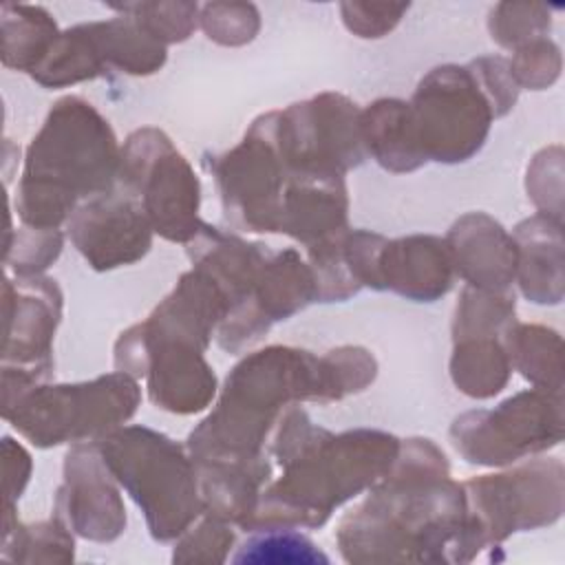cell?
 Returning a JSON list of instances; mask_svg holds the SVG:
<instances>
[{
    "instance_id": "29",
    "label": "cell",
    "mask_w": 565,
    "mask_h": 565,
    "mask_svg": "<svg viewBox=\"0 0 565 565\" xmlns=\"http://www.w3.org/2000/svg\"><path fill=\"white\" fill-rule=\"evenodd\" d=\"M234 547V532L227 521L205 514L192 523L174 543L172 563H225Z\"/></svg>"
},
{
    "instance_id": "17",
    "label": "cell",
    "mask_w": 565,
    "mask_h": 565,
    "mask_svg": "<svg viewBox=\"0 0 565 565\" xmlns=\"http://www.w3.org/2000/svg\"><path fill=\"white\" fill-rule=\"evenodd\" d=\"M71 243L95 271L132 265L152 245V225L141 203L121 185L84 201L66 221Z\"/></svg>"
},
{
    "instance_id": "16",
    "label": "cell",
    "mask_w": 565,
    "mask_h": 565,
    "mask_svg": "<svg viewBox=\"0 0 565 565\" xmlns=\"http://www.w3.org/2000/svg\"><path fill=\"white\" fill-rule=\"evenodd\" d=\"M514 322L508 309L490 300L455 307L450 377L463 395L488 399L505 388L512 373L505 333Z\"/></svg>"
},
{
    "instance_id": "24",
    "label": "cell",
    "mask_w": 565,
    "mask_h": 565,
    "mask_svg": "<svg viewBox=\"0 0 565 565\" xmlns=\"http://www.w3.org/2000/svg\"><path fill=\"white\" fill-rule=\"evenodd\" d=\"M60 31L55 20L33 4H2V64L31 75L49 55Z\"/></svg>"
},
{
    "instance_id": "21",
    "label": "cell",
    "mask_w": 565,
    "mask_h": 565,
    "mask_svg": "<svg viewBox=\"0 0 565 565\" xmlns=\"http://www.w3.org/2000/svg\"><path fill=\"white\" fill-rule=\"evenodd\" d=\"M360 135L366 157L371 154L388 172L404 174L426 163L404 99L384 97L362 108Z\"/></svg>"
},
{
    "instance_id": "8",
    "label": "cell",
    "mask_w": 565,
    "mask_h": 565,
    "mask_svg": "<svg viewBox=\"0 0 565 565\" xmlns=\"http://www.w3.org/2000/svg\"><path fill=\"white\" fill-rule=\"evenodd\" d=\"M563 461L552 457L463 481L468 539L475 554L514 532L556 523L563 514Z\"/></svg>"
},
{
    "instance_id": "6",
    "label": "cell",
    "mask_w": 565,
    "mask_h": 565,
    "mask_svg": "<svg viewBox=\"0 0 565 565\" xmlns=\"http://www.w3.org/2000/svg\"><path fill=\"white\" fill-rule=\"evenodd\" d=\"M104 463L139 505L150 536L177 541L199 516L203 499L188 448L148 426H119L97 439Z\"/></svg>"
},
{
    "instance_id": "9",
    "label": "cell",
    "mask_w": 565,
    "mask_h": 565,
    "mask_svg": "<svg viewBox=\"0 0 565 565\" xmlns=\"http://www.w3.org/2000/svg\"><path fill=\"white\" fill-rule=\"evenodd\" d=\"M117 185L141 203L154 234L166 241L188 245L199 234L201 183L163 130L143 126L126 137Z\"/></svg>"
},
{
    "instance_id": "23",
    "label": "cell",
    "mask_w": 565,
    "mask_h": 565,
    "mask_svg": "<svg viewBox=\"0 0 565 565\" xmlns=\"http://www.w3.org/2000/svg\"><path fill=\"white\" fill-rule=\"evenodd\" d=\"M505 349L512 369L532 382L534 388L554 395L563 393V347L554 329L514 322L505 333Z\"/></svg>"
},
{
    "instance_id": "27",
    "label": "cell",
    "mask_w": 565,
    "mask_h": 565,
    "mask_svg": "<svg viewBox=\"0 0 565 565\" xmlns=\"http://www.w3.org/2000/svg\"><path fill=\"white\" fill-rule=\"evenodd\" d=\"M113 9L130 15L161 44L188 40L199 22V7L192 2H135Z\"/></svg>"
},
{
    "instance_id": "11",
    "label": "cell",
    "mask_w": 565,
    "mask_h": 565,
    "mask_svg": "<svg viewBox=\"0 0 565 565\" xmlns=\"http://www.w3.org/2000/svg\"><path fill=\"white\" fill-rule=\"evenodd\" d=\"M203 353L199 342L146 318L115 342V371L146 377L148 397L157 408L192 415L205 411L216 395V375Z\"/></svg>"
},
{
    "instance_id": "30",
    "label": "cell",
    "mask_w": 565,
    "mask_h": 565,
    "mask_svg": "<svg viewBox=\"0 0 565 565\" xmlns=\"http://www.w3.org/2000/svg\"><path fill=\"white\" fill-rule=\"evenodd\" d=\"M199 22L210 40L227 46H238L254 40L260 26L254 4H205L201 9Z\"/></svg>"
},
{
    "instance_id": "18",
    "label": "cell",
    "mask_w": 565,
    "mask_h": 565,
    "mask_svg": "<svg viewBox=\"0 0 565 565\" xmlns=\"http://www.w3.org/2000/svg\"><path fill=\"white\" fill-rule=\"evenodd\" d=\"M452 269L468 287L508 291L516 278V243L486 212H468L446 234Z\"/></svg>"
},
{
    "instance_id": "2",
    "label": "cell",
    "mask_w": 565,
    "mask_h": 565,
    "mask_svg": "<svg viewBox=\"0 0 565 565\" xmlns=\"http://www.w3.org/2000/svg\"><path fill=\"white\" fill-rule=\"evenodd\" d=\"M377 375L362 347L324 355L296 347H267L245 355L225 377L214 411L188 435L194 463L241 461L265 455V441L294 402H335L364 391Z\"/></svg>"
},
{
    "instance_id": "10",
    "label": "cell",
    "mask_w": 565,
    "mask_h": 565,
    "mask_svg": "<svg viewBox=\"0 0 565 565\" xmlns=\"http://www.w3.org/2000/svg\"><path fill=\"white\" fill-rule=\"evenodd\" d=\"M260 119L291 174L344 177L366 159L360 108L342 93L327 90Z\"/></svg>"
},
{
    "instance_id": "5",
    "label": "cell",
    "mask_w": 565,
    "mask_h": 565,
    "mask_svg": "<svg viewBox=\"0 0 565 565\" xmlns=\"http://www.w3.org/2000/svg\"><path fill=\"white\" fill-rule=\"evenodd\" d=\"M516 97L519 86L508 60L499 55L428 71L408 102L426 161H468L486 143L492 121L510 113Z\"/></svg>"
},
{
    "instance_id": "4",
    "label": "cell",
    "mask_w": 565,
    "mask_h": 565,
    "mask_svg": "<svg viewBox=\"0 0 565 565\" xmlns=\"http://www.w3.org/2000/svg\"><path fill=\"white\" fill-rule=\"evenodd\" d=\"M121 146L99 110L77 97H60L31 139L15 212L22 225L60 230L88 199L117 185Z\"/></svg>"
},
{
    "instance_id": "22",
    "label": "cell",
    "mask_w": 565,
    "mask_h": 565,
    "mask_svg": "<svg viewBox=\"0 0 565 565\" xmlns=\"http://www.w3.org/2000/svg\"><path fill=\"white\" fill-rule=\"evenodd\" d=\"M84 26L106 73L108 68H119L128 75H152L166 64V44L154 40L130 15L86 22Z\"/></svg>"
},
{
    "instance_id": "25",
    "label": "cell",
    "mask_w": 565,
    "mask_h": 565,
    "mask_svg": "<svg viewBox=\"0 0 565 565\" xmlns=\"http://www.w3.org/2000/svg\"><path fill=\"white\" fill-rule=\"evenodd\" d=\"M2 558L13 563H71L75 558L73 532L60 521L22 523L13 508H4Z\"/></svg>"
},
{
    "instance_id": "13",
    "label": "cell",
    "mask_w": 565,
    "mask_h": 565,
    "mask_svg": "<svg viewBox=\"0 0 565 565\" xmlns=\"http://www.w3.org/2000/svg\"><path fill=\"white\" fill-rule=\"evenodd\" d=\"M207 168L227 223L236 230L278 234L289 170L278 157L260 117L252 121L245 137L232 150L212 157Z\"/></svg>"
},
{
    "instance_id": "19",
    "label": "cell",
    "mask_w": 565,
    "mask_h": 565,
    "mask_svg": "<svg viewBox=\"0 0 565 565\" xmlns=\"http://www.w3.org/2000/svg\"><path fill=\"white\" fill-rule=\"evenodd\" d=\"M455 280L446 241L413 234L384 241L375 265V289L395 291L415 302H433L450 291Z\"/></svg>"
},
{
    "instance_id": "12",
    "label": "cell",
    "mask_w": 565,
    "mask_h": 565,
    "mask_svg": "<svg viewBox=\"0 0 565 565\" xmlns=\"http://www.w3.org/2000/svg\"><path fill=\"white\" fill-rule=\"evenodd\" d=\"M563 439L561 395L532 388L494 408L468 411L450 426L455 450L477 466H505L558 446Z\"/></svg>"
},
{
    "instance_id": "33",
    "label": "cell",
    "mask_w": 565,
    "mask_h": 565,
    "mask_svg": "<svg viewBox=\"0 0 565 565\" xmlns=\"http://www.w3.org/2000/svg\"><path fill=\"white\" fill-rule=\"evenodd\" d=\"M2 463H4V508H13L31 477V455L13 437H2Z\"/></svg>"
},
{
    "instance_id": "1",
    "label": "cell",
    "mask_w": 565,
    "mask_h": 565,
    "mask_svg": "<svg viewBox=\"0 0 565 565\" xmlns=\"http://www.w3.org/2000/svg\"><path fill=\"white\" fill-rule=\"evenodd\" d=\"M369 490L335 530L347 563H468L477 556L463 486L450 479L448 459L433 439L399 441L391 470Z\"/></svg>"
},
{
    "instance_id": "20",
    "label": "cell",
    "mask_w": 565,
    "mask_h": 565,
    "mask_svg": "<svg viewBox=\"0 0 565 565\" xmlns=\"http://www.w3.org/2000/svg\"><path fill=\"white\" fill-rule=\"evenodd\" d=\"M516 243V282L521 294L536 305H558L563 298V234L561 223L534 214L521 221Z\"/></svg>"
},
{
    "instance_id": "3",
    "label": "cell",
    "mask_w": 565,
    "mask_h": 565,
    "mask_svg": "<svg viewBox=\"0 0 565 565\" xmlns=\"http://www.w3.org/2000/svg\"><path fill=\"white\" fill-rule=\"evenodd\" d=\"M399 439L355 428L333 435L298 406H287L271 428L267 455L280 466L243 530L320 527L335 508L369 490L393 466Z\"/></svg>"
},
{
    "instance_id": "28",
    "label": "cell",
    "mask_w": 565,
    "mask_h": 565,
    "mask_svg": "<svg viewBox=\"0 0 565 565\" xmlns=\"http://www.w3.org/2000/svg\"><path fill=\"white\" fill-rule=\"evenodd\" d=\"M64 245V234L60 230H40L22 225L7 241L4 265L11 276H40L55 258Z\"/></svg>"
},
{
    "instance_id": "32",
    "label": "cell",
    "mask_w": 565,
    "mask_h": 565,
    "mask_svg": "<svg viewBox=\"0 0 565 565\" xmlns=\"http://www.w3.org/2000/svg\"><path fill=\"white\" fill-rule=\"evenodd\" d=\"M342 20L347 29L360 38H382L388 33L408 9L406 4H369V2H344Z\"/></svg>"
},
{
    "instance_id": "31",
    "label": "cell",
    "mask_w": 565,
    "mask_h": 565,
    "mask_svg": "<svg viewBox=\"0 0 565 565\" xmlns=\"http://www.w3.org/2000/svg\"><path fill=\"white\" fill-rule=\"evenodd\" d=\"M508 66L519 88L541 90L556 82L561 73V51L552 40L539 38L519 46L514 57L508 60Z\"/></svg>"
},
{
    "instance_id": "7",
    "label": "cell",
    "mask_w": 565,
    "mask_h": 565,
    "mask_svg": "<svg viewBox=\"0 0 565 565\" xmlns=\"http://www.w3.org/2000/svg\"><path fill=\"white\" fill-rule=\"evenodd\" d=\"M141 402L135 377L115 371L77 384H33L2 402V417L33 446L97 441L124 426Z\"/></svg>"
},
{
    "instance_id": "26",
    "label": "cell",
    "mask_w": 565,
    "mask_h": 565,
    "mask_svg": "<svg viewBox=\"0 0 565 565\" xmlns=\"http://www.w3.org/2000/svg\"><path fill=\"white\" fill-rule=\"evenodd\" d=\"M232 563H329V556L296 527H260L232 556Z\"/></svg>"
},
{
    "instance_id": "14",
    "label": "cell",
    "mask_w": 565,
    "mask_h": 565,
    "mask_svg": "<svg viewBox=\"0 0 565 565\" xmlns=\"http://www.w3.org/2000/svg\"><path fill=\"white\" fill-rule=\"evenodd\" d=\"M2 369L46 382L53 371V338L62 318V291L46 276H4Z\"/></svg>"
},
{
    "instance_id": "15",
    "label": "cell",
    "mask_w": 565,
    "mask_h": 565,
    "mask_svg": "<svg viewBox=\"0 0 565 565\" xmlns=\"http://www.w3.org/2000/svg\"><path fill=\"white\" fill-rule=\"evenodd\" d=\"M53 512L73 534L86 541L110 543L124 534V499L97 441L75 444L66 452L64 481L55 492Z\"/></svg>"
}]
</instances>
